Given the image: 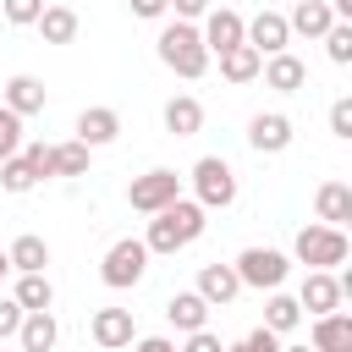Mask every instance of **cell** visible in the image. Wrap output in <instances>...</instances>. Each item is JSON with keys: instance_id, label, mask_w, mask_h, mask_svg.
<instances>
[{"instance_id": "obj_30", "label": "cell", "mask_w": 352, "mask_h": 352, "mask_svg": "<svg viewBox=\"0 0 352 352\" xmlns=\"http://www.w3.org/2000/svg\"><path fill=\"white\" fill-rule=\"evenodd\" d=\"M324 55H330L336 66H352V22H336V28L324 33Z\"/></svg>"}, {"instance_id": "obj_36", "label": "cell", "mask_w": 352, "mask_h": 352, "mask_svg": "<svg viewBox=\"0 0 352 352\" xmlns=\"http://www.w3.org/2000/svg\"><path fill=\"white\" fill-rule=\"evenodd\" d=\"M16 324H22L16 297H0V346H6V341H16Z\"/></svg>"}, {"instance_id": "obj_34", "label": "cell", "mask_w": 352, "mask_h": 352, "mask_svg": "<svg viewBox=\"0 0 352 352\" xmlns=\"http://www.w3.org/2000/svg\"><path fill=\"white\" fill-rule=\"evenodd\" d=\"M330 132H336V138H341V143H346V138H352V99H346V94H341V99H336V104H330Z\"/></svg>"}, {"instance_id": "obj_1", "label": "cell", "mask_w": 352, "mask_h": 352, "mask_svg": "<svg viewBox=\"0 0 352 352\" xmlns=\"http://www.w3.org/2000/svg\"><path fill=\"white\" fill-rule=\"evenodd\" d=\"M204 231H209V209H198L192 198H176V204H165L160 214H148V236H143V248L160 253V258H176V253L192 248Z\"/></svg>"}, {"instance_id": "obj_4", "label": "cell", "mask_w": 352, "mask_h": 352, "mask_svg": "<svg viewBox=\"0 0 352 352\" xmlns=\"http://www.w3.org/2000/svg\"><path fill=\"white\" fill-rule=\"evenodd\" d=\"M192 204L198 209H231L236 204V170L220 154H204L192 165Z\"/></svg>"}, {"instance_id": "obj_2", "label": "cell", "mask_w": 352, "mask_h": 352, "mask_svg": "<svg viewBox=\"0 0 352 352\" xmlns=\"http://www.w3.org/2000/svg\"><path fill=\"white\" fill-rule=\"evenodd\" d=\"M154 55H160L165 72H176V77H187V82H198V77L209 72V50H204V38H198L192 22H165L160 38H154Z\"/></svg>"}, {"instance_id": "obj_41", "label": "cell", "mask_w": 352, "mask_h": 352, "mask_svg": "<svg viewBox=\"0 0 352 352\" xmlns=\"http://www.w3.org/2000/svg\"><path fill=\"white\" fill-rule=\"evenodd\" d=\"M6 275H11V258H6V248H0V280H6Z\"/></svg>"}, {"instance_id": "obj_43", "label": "cell", "mask_w": 352, "mask_h": 352, "mask_svg": "<svg viewBox=\"0 0 352 352\" xmlns=\"http://www.w3.org/2000/svg\"><path fill=\"white\" fill-rule=\"evenodd\" d=\"M0 352H6V346H0Z\"/></svg>"}, {"instance_id": "obj_3", "label": "cell", "mask_w": 352, "mask_h": 352, "mask_svg": "<svg viewBox=\"0 0 352 352\" xmlns=\"http://www.w3.org/2000/svg\"><path fill=\"white\" fill-rule=\"evenodd\" d=\"M346 253H352V242H346V231H336V226H302L297 236H292V258L297 264H308V270H336V264H346Z\"/></svg>"}, {"instance_id": "obj_38", "label": "cell", "mask_w": 352, "mask_h": 352, "mask_svg": "<svg viewBox=\"0 0 352 352\" xmlns=\"http://www.w3.org/2000/svg\"><path fill=\"white\" fill-rule=\"evenodd\" d=\"M132 6V16H143V22H160L165 11H170V0H126Z\"/></svg>"}, {"instance_id": "obj_19", "label": "cell", "mask_w": 352, "mask_h": 352, "mask_svg": "<svg viewBox=\"0 0 352 352\" xmlns=\"http://www.w3.org/2000/svg\"><path fill=\"white\" fill-rule=\"evenodd\" d=\"M286 28L302 33V38H324L336 28V11H330V0H297L292 16H286Z\"/></svg>"}, {"instance_id": "obj_29", "label": "cell", "mask_w": 352, "mask_h": 352, "mask_svg": "<svg viewBox=\"0 0 352 352\" xmlns=\"http://www.w3.org/2000/svg\"><path fill=\"white\" fill-rule=\"evenodd\" d=\"M0 187H6V192H33L38 176H33V165H28L22 154H11V160H0Z\"/></svg>"}, {"instance_id": "obj_12", "label": "cell", "mask_w": 352, "mask_h": 352, "mask_svg": "<svg viewBox=\"0 0 352 352\" xmlns=\"http://www.w3.org/2000/svg\"><path fill=\"white\" fill-rule=\"evenodd\" d=\"M242 44H248V50H258V55L270 60V55H280V50L292 44V28H286V16H280V11H258V16L242 28Z\"/></svg>"}, {"instance_id": "obj_32", "label": "cell", "mask_w": 352, "mask_h": 352, "mask_svg": "<svg viewBox=\"0 0 352 352\" xmlns=\"http://www.w3.org/2000/svg\"><path fill=\"white\" fill-rule=\"evenodd\" d=\"M11 154H22V116H11L0 104V160H11Z\"/></svg>"}, {"instance_id": "obj_8", "label": "cell", "mask_w": 352, "mask_h": 352, "mask_svg": "<svg viewBox=\"0 0 352 352\" xmlns=\"http://www.w3.org/2000/svg\"><path fill=\"white\" fill-rule=\"evenodd\" d=\"M341 302H346V292H341V280H336V270H308L302 275V286H297V308L302 314H341Z\"/></svg>"}, {"instance_id": "obj_28", "label": "cell", "mask_w": 352, "mask_h": 352, "mask_svg": "<svg viewBox=\"0 0 352 352\" xmlns=\"http://www.w3.org/2000/svg\"><path fill=\"white\" fill-rule=\"evenodd\" d=\"M50 160H55V176H88L94 148H82L77 138H66V143H50Z\"/></svg>"}, {"instance_id": "obj_22", "label": "cell", "mask_w": 352, "mask_h": 352, "mask_svg": "<svg viewBox=\"0 0 352 352\" xmlns=\"http://www.w3.org/2000/svg\"><path fill=\"white\" fill-rule=\"evenodd\" d=\"M6 258H11L16 275H44V264H50V242H44L38 231H22V236L6 248Z\"/></svg>"}, {"instance_id": "obj_31", "label": "cell", "mask_w": 352, "mask_h": 352, "mask_svg": "<svg viewBox=\"0 0 352 352\" xmlns=\"http://www.w3.org/2000/svg\"><path fill=\"white\" fill-rule=\"evenodd\" d=\"M44 6H50V0H0V16H6L11 28H33Z\"/></svg>"}, {"instance_id": "obj_23", "label": "cell", "mask_w": 352, "mask_h": 352, "mask_svg": "<svg viewBox=\"0 0 352 352\" xmlns=\"http://www.w3.org/2000/svg\"><path fill=\"white\" fill-rule=\"evenodd\" d=\"M308 346L314 352H352V314H319Z\"/></svg>"}, {"instance_id": "obj_15", "label": "cell", "mask_w": 352, "mask_h": 352, "mask_svg": "<svg viewBox=\"0 0 352 352\" xmlns=\"http://www.w3.org/2000/svg\"><path fill=\"white\" fill-rule=\"evenodd\" d=\"M314 220L346 231V220H352V187H346V182H319V192H314Z\"/></svg>"}, {"instance_id": "obj_18", "label": "cell", "mask_w": 352, "mask_h": 352, "mask_svg": "<svg viewBox=\"0 0 352 352\" xmlns=\"http://www.w3.org/2000/svg\"><path fill=\"white\" fill-rule=\"evenodd\" d=\"M165 319H170V330H182V336H192V330H209V302H204L198 292H170V302H165Z\"/></svg>"}, {"instance_id": "obj_25", "label": "cell", "mask_w": 352, "mask_h": 352, "mask_svg": "<svg viewBox=\"0 0 352 352\" xmlns=\"http://www.w3.org/2000/svg\"><path fill=\"white\" fill-rule=\"evenodd\" d=\"M16 308L22 314H44V308H55V286H50V275H16Z\"/></svg>"}, {"instance_id": "obj_20", "label": "cell", "mask_w": 352, "mask_h": 352, "mask_svg": "<svg viewBox=\"0 0 352 352\" xmlns=\"http://www.w3.org/2000/svg\"><path fill=\"white\" fill-rule=\"evenodd\" d=\"M55 341H60V324H55L50 308L44 314H22V324H16V346L22 352H55Z\"/></svg>"}, {"instance_id": "obj_40", "label": "cell", "mask_w": 352, "mask_h": 352, "mask_svg": "<svg viewBox=\"0 0 352 352\" xmlns=\"http://www.w3.org/2000/svg\"><path fill=\"white\" fill-rule=\"evenodd\" d=\"M132 352H176V341H170V336H138Z\"/></svg>"}, {"instance_id": "obj_21", "label": "cell", "mask_w": 352, "mask_h": 352, "mask_svg": "<svg viewBox=\"0 0 352 352\" xmlns=\"http://www.w3.org/2000/svg\"><path fill=\"white\" fill-rule=\"evenodd\" d=\"M165 132H170V138H198V132H204V104H198L192 94L165 99Z\"/></svg>"}, {"instance_id": "obj_33", "label": "cell", "mask_w": 352, "mask_h": 352, "mask_svg": "<svg viewBox=\"0 0 352 352\" xmlns=\"http://www.w3.org/2000/svg\"><path fill=\"white\" fill-rule=\"evenodd\" d=\"M22 160L33 165V176H38V182H50V176H55V160H50V143H22Z\"/></svg>"}, {"instance_id": "obj_13", "label": "cell", "mask_w": 352, "mask_h": 352, "mask_svg": "<svg viewBox=\"0 0 352 352\" xmlns=\"http://www.w3.org/2000/svg\"><path fill=\"white\" fill-rule=\"evenodd\" d=\"M258 77H264V88H275V94H302V88H308V66H302L292 50L270 55V60L258 66Z\"/></svg>"}, {"instance_id": "obj_39", "label": "cell", "mask_w": 352, "mask_h": 352, "mask_svg": "<svg viewBox=\"0 0 352 352\" xmlns=\"http://www.w3.org/2000/svg\"><path fill=\"white\" fill-rule=\"evenodd\" d=\"M214 0H170V11H176V22H198L204 11H209Z\"/></svg>"}, {"instance_id": "obj_9", "label": "cell", "mask_w": 352, "mask_h": 352, "mask_svg": "<svg viewBox=\"0 0 352 352\" xmlns=\"http://www.w3.org/2000/svg\"><path fill=\"white\" fill-rule=\"evenodd\" d=\"M88 336H94L99 352H121V346L138 341V319H132V308H94Z\"/></svg>"}, {"instance_id": "obj_11", "label": "cell", "mask_w": 352, "mask_h": 352, "mask_svg": "<svg viewBox=\"0 0 352 352\" xmlns=\"http://www.w3.org/2000/svg\"><path fill=\"white\" fill-rule=\"evenodd\" d=\"M292 116L286 110H258L253 121H248V148L253 154H286L292 148Z\"/></svg>"}, {"instance_id": "obj_6", "label": "cell", "mask_w": 352, "mask_h": 352, "mask_svg": "<svg viewBox=\"0 0 352 352\" xmlns=\"http://www.w3.org/2000/svg\"><path fill=\"white\" fill-rule=\"evenodd\" d=\"M231 270H236V280H242V286H253V292H280V286H286V275H292V258H286L280 248H258V242H253V248H242V253H236V264H231Z\"/></svg>"}, {"instance_id": "obj_14", "label": "cell", "mask_w": 352, "mask_h": 352, "mask_svg": "<svg viewBox=\"0 0 352 352\" xmlns=\"http://www.w3.org/2000/svg\"><path fill=\"white\" fill-rule=\"evenodd\" d=\"M121 138V116L110 110V104H88L82 116H77V143L82 148H104V143H116Z\"/></svg>"}, {"instance_id": "obj_35", "label": "cell", "mask_w": 352, "mask_h": 352, "mask_svg": "<svg viewBox=\"0 0 352 352\" xmlns=\"http://www.w3.org/2000/svg\"><path fill=\"white\" fill-rule=\"evenodd\" d=\"M176 352H226V341H220L214 330H192V336H182Z\"/></svg>"}, {"instance_id": "obj_5", "label": "cell", "mask_w": 352, "mask_h": 352, "mask_svg": "<svg viewBox=\"0 0 352 352\" xmlns=\"http://www.w3.org/2000/svg\"><path fill=\"white\" fill-rule=\"evenodd\" d=\"M148 248H143V236H121V242H110V253H104V264H99V280L110 286V292H132L143 275H148Z\"/></svg>"}, {"instance_id": "obj_26", "label": "cell", "mask_w": 352, "mask_h": 352, "mask_svg": "<svg viewBox=\"0 0 352 352\" xmlns=\"http://www.w3.org/2000/svg\"><path fill=\"white\" fill-rule=\"evenodd\" d=\"M258 66H264V55H258V50H248V44H236V50H226V55H220V77H226V82H236V88H242V82H253V77H258Z\"/></svg>"}, {"instance_id": "obj_37", "label": "cell", "mask_w": 352, "mask_h": 352, "mask_svg": "<svg viewBox=\"0 0 352 352\" xmlns=\"http://www.w3.org/2000/svg\"><path fill=\"white\" fill-rule=\"evenodd\" d=\"M242 346H248V352H280V336L258 324V330H248V336H242Z\"/></svg>"}, {"instance_id": "obj_17", "label": "cell", "mask_w": 352, "mask_h": 352, "mask_svg": "<svg viewBox=\"0 0 352 352\" xmlns=\"http://www.w3.org/2000/svg\"><path fill=\"white\" fill-rule=\"evenodd\" d=\"M44 99H50V94H44V82H38L33 72H16V77L6 82V99H0V104H6L11 116H22V121H28V116H38V110H44Z\"/></svg>"}, {"instance_id": "obj_24", "label": "cell", "mask_w": 352, "mask_h": 352, "mask_svg": "<svg viewBox=\"0 0 352 352\" xmlns=\"http://www.w3.org/2000/svg\"><path fill=\"white\" fill-rule=\"evenodd\" d=\"M33 28H38V38H44V44H72L82 22H77V11H72V6H44Z\"/></svg>"}, {"instance_id": "obj_27", "label": "cell", "mask_w": 352, "mask_h": 352, "mask_svg": "<svg viewBox=\"0 0 352 352\" xmlns=\"http://www.w3.org/2000/svg\"><path fill=\"white\" fill-rule=\"evenodd\" d=\"M302 324V308H297V297H286V292H270V302H264V330H275V336H292Z\"/></svg>"}, {"instance_id": "obj_7", "label": "cell", "mask_w": 352, "mask_h": 352, "mask_svg": "<svg viewBox=\"0 0 352 352\" xmlns=\"http://www.w3.org/2000/svg\"><path fill=\"white\" fill-rule=\"evenodd\" d=\"M176 198H182V176H176L170 165L143 170V176H132V187H126V204H132L138 214H160V209L176 204Z\"/></svg>"}, {"instance_id": "obj_42", "label": "cell", "mask_w": 352, "mask_h": 352, "mask_svg": "<svg viewBox=\"0 0 352 352\" xmlns=\"http://www.w3.org/2000/svg\"><path fill=\"white\" fill-rule=\"evenodd\" d=\"M280 352H314V346H286V341H280Z\"/></svg>"}, {"instance_id": "obj_16", "label": "cell", "mask_w": 352, "mask_h": 352, "mask_svg": "<svg viewBox=\"0 0 352 352\" xmlns=\"http://www.w3.org/2000/svg\"><path fill=\"white\" fill-rule=\"evenodd\" d=\"M209 308H226L236 292H242V280H236V270L231 264H198V286H192Z\"/></svg>"}, {"instance_id": "obj_10", "label": "cell", "mask_w": 352, "mask_h": 352, "mask_svg": "<svg viewBox=\"0 0 352 352\" xmlns=\"http://www.w3.org/2000/svg\"><path fill=\"white\" fill-rule=\"evenodd\" d=\"M242 11H231V6H209L204 11V28H198V38H204V50H209V60L214 55H226V50H236L242 44Z\"/></svg>"}]
</instances>
